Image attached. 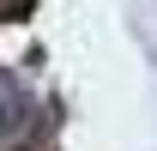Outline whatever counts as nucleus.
Returning a JSON list of instances; mask_svg holds the SVG:
<instances>
[{"instance_id": "1", "label": "nucleus", "mask_w": 157, "mask_h": 151, "mask_svg": "<svg viewBox=\"0 0 157 151\" xmlns=\"http://www.w3.org/2000/svg\"><path fill=\"white\" fill-rule=\"evenodd\" d=\"M36 0H0V24H12V18H24Z\"/></svg>"}]
</instances>
